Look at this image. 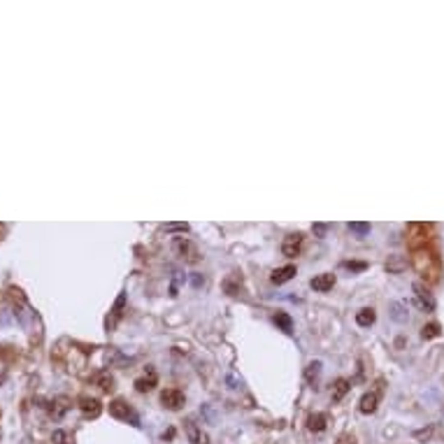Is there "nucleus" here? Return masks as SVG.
Returning a JSON list of instances; mask_svg holds the SVG:
<instances>
[{"label":"nucleus","instance_id":"a211bd4d","mask_svg":"<svg viewBox=\"0 0 444 444\" xmlns=\"http://www.w3.org/2000/svg\"><path fill=\"white\" fill-rule=\"evenodd\" d=\"M319 372H321V363L319 361H314L307 365V372H305V377H307V381L309 384H314L316 379H319Z\"/></svg>","mask_w":444,"mask_h":444},{"label":"nucleus","instance_id":"a878e982","mask_svg":"<svg viewBox=\"0 0 444 444\" xmlns=\"http://www.w3.org/2000/svg\"><path fill=\"white\" fill-rule=\"evenodd\" d=\"M344 268H349V270H365V263H356V261H344Z\"/></svg>","mask_w":444,"mask_h":444},{"label":"nucleus","instance_id":"5701e85b","mask_svg":"<svg viewBox=\"0 0 444 444\" xmlns=\"http://www.w3.org/2000/svg\"><path fill=\"white\" fill-rule=\"evenodd\" d=\"M414 291L419 293V298H421V300H423V305H426V309H428V312H433V307H435V303H433V300H430V298H428L426 293H423V286H421V284H416V286H414Z\"/></svg>","mask_w":444,"mask_h":444},{"label":"nucleus","instance_id":"b1692460","mask_svg":"<svg viewBox=\"0 0 444 444\" xmlns=\"http://www.w3.org/2000/svg\"><path fill=\"white\" fill-rule=\"evenodd\" d=\"M51 442H54V444H68V433H66V430H54Z\"/></svg>","mask_w":444,"mask_h":444},{"label":"nucleus","instance_id":"0eeeda50","mask_svg":"<svg viewBox=\"0 0 444 444\" xmlns=\"http://www.w3.org/2000/svg\"><path fill=\"white\" fill-rule=\"evenodd\" d=\"M379 398H381V391H368V393H363V398H361V403H358V411L361 414H375L377 411V407H379Z\"/></svg>","mask_w":444,"mask_h":444},{"label":"nucleus","instance_id":"6e6552de","mask_svg":"<svg viewBox=\"0 0 444 444\" xmlns=\"http://www.w3.org/2000/svg\"><path fill=\"white\" fill-rule=\"evenodd\" d=\"M79 410L86 419H98L100 411H102V405H100L98 398H89V395H84L79 398Z\"/></svg>","mask_w":444,"mask_h":444},{"label":"nucleus","instance_id":"9b49d317","mask_svg":"<svg viewBox=\"0 0 444 444\" xmlns=\"http://www.w3.org/2000/svg\"><path fill=\"white\" fill-rule=\"evenodd\" d=\"M296 277V265H284V268H277V270H272L270 274V281L274 286H281V284H286Z\"/></svg>","mask_w":444,"mask_h":444},{"label":"nucleus","instance_id":"f3484780","mask_svg":"<svg viewBox=\"0 0 444 444\" xmlns=\"http://www.w3.org/2000/svg\"><path fill=\"white\" fill-rule=\"evenodd\" d=\"M272 321H274V323H279L281 328H284V333H291V328H293L291 316H288V314H284V312H277L274 316H272Z\"/></svg>","mask_w":444,"mask_h":444},{"label":"nucleus","instance_id":"393cba45","mask_svg":"<svg viewBox=\"0 0 444 444\" xmlns=\"http://www.w3.org/2000/svg\"><path fill=\"white\" fill-rule=\"evenodd\" d=\"M335 444H356V435L354 433H342V435L335 440Z\"/></svg>","mask_w":444,"mask_h":444},{"label":"nucleus","instance_id":"423d86ee","mask_svg":"<svg viewBox=\"0 0 444 444\" xmlns=\"http://www.w3.org/2000/svg\"><path fill=\"white\" fill-rule=\"evenodd\" d=\"M303 239H305L303 233H288L284 242H281V254L286 258H296L300 254V249H303Z\"/></svg>","mask_w":444,"mask_h":444},{"label":"nucleus","instance_id":"dca6fc26","mask_svg":"<svg viewBox=\"0 0 444 444\" xmlns=\"http://www.w3.org/2000/svg\"><path fill=\"white\" fill-rule=\"evenodd\" d=\"M96 384H98V386L102 388L105 393H109V391L114 388V377H112L109 372H100L98 377H96Z\"/></svg>","mask_w":444,"mask_h":444},{"label":"nucleus","instance_id":"1a4fd4ad","mask_svg":"<svg viewBox=\"0 0 444 444\" xmlns=\"http://www.w3.org/2000/svg\"><path fill=\"white\" fill-rule=\"evenodd\" d=\"M156 384H158L156 370H154V368H149L147 375H142V377L135 379V391H137V393H149V391L156 386Z\"/></svg>","mask_w":444,"mask_h":444},{"label":"nucleus","instance_id":"bb28decb","mask_svg":"<svg viewBox=\"0 0 444 444\" xmlns=\"http://www.w3.org/2000/svg\"><path fill=\"white\" fill-rule=\"evenodd\" d=\"M172 437H174V430H172V428H170L168 433H163V435H161V440H163V442H165V440H172Z\"/></svg>","mask_w":444,"mask_h":444},{"label":"nucleus","instance_id":"cd10ccee","mask_svg":"<svg viewBox=\"0 0 444 444\" xmlns=\"http://www.w3.org/2000/svg\"><path fill=\"white\" fill-rule=\"evenodd\" d=\"M416 437H419V440H423V437H430V430H421V433H416Z\"/></svg>","mask_w":444,"mask_h":444},{"label":"nucleus","instance_id":"6ab92c4d","mask_svg":"<svg viewBox=\"0 0 444 444\" xmlns=\"http://www.w3.org/2000/svg\"><path fill=\"white\" fill-rule=\"evenodd\" d=\"M437 335H440V326H437V323H428V326L421 328V338L423 340H433V338H437Z\"/></svg>","mask_w":444,"mask_h":444},{"label":"nucleus","instance_id":"4be33fe9","mask_svg":"<svg viewBox=\"0 0 444 444\" xmlns=\"http://www.w3.org/2000/svg\"><path fill=\"white\" fill-rule=\"evenodd\" d=\"M163 231L165 233H186L189 231V223H165Z\"/></svg>","mask_w":444,"mask_h":444},{"label":"nucleus","instance_id":"20e7f679","mask_svg":"<svg viewBox=\"0 0 444 444\" xmlns=\"http://www.w3.org/2000/svg\"><path fill=\"white\" fill-rule=\"evenodd\" d=\"M109 414L119 421H131L133 426H140V419L135 416V411L131 410V405L126 403V400H121V398H116V400L109 403Z\"/></svg>","mask_w":444,"mask_h":444},{"label":"nucleus","instance_id":"7ed1b4c3","mask_svg":"<svg viewBox=\"0 0 444 444\" xmlns=\"http://www.w3.org/2000/svg\"><path fill=\"white\" fill-rule=\"evenodd\" d=\"M172 249H174V254L179 256L181 261H186V263H198V261H200V251H198V247L186 238L174 239Z\"/></svg>","mask_w":444,"mask_h":444},{"label":"nucleus","instance_id":"f8f14e48","mask_svg":"<svg viewBox=\"0 0 444 444\" xmlns=\"http://www.w3.org/2000/svg\"><path fill=\"white\" fill-rule=\"evenodd\" d=\"M309 286H312L314 291H319V293H326V291H330V288L335 286V274H333V272L316 274V277L309 281Z\"/></svg>","mask_w":444,"mask_h":444},{"label":"nucleus","instance_id":"2eb2a0df","mask_svg":"<svg viewBox=\"0 0 444 444\" xmlns=\"http://www.w3.org/2000/svg\"><path fill=\"white\" fill-rule=\"evenodd\" d=\"M375 319H377V314H375V309H372V307H365V309H361V312L356 314V323H358V326H363V328H365V326H372V323H375Z\"/></svg>","mask_w":444,"mask_h":444},{"label":"nucleus","instance_id":"4468645a","mask_svg":"<svg viewBox=\"0 0 444 444\" xmlns=\"http://www.w3.org/2000/svg\"><path fill=\"white\" fill-rule=\"evenodd\" d=\"M351 391V384H349V379H344V377H340L335 384H333V391H330V400L333 403H340L342 398H344L346 393Z\"/></svg>","mask_w":444,"mask_h":444},{"label":"nucleus","instance_id":"9d476101","mask_svg":"<svg viewBox=\"0 0 444 444\" xmlns=\"http://www.w3.org/2000/svg\"><path fill=\"white\" fill-rule=\"evenodd\" d=\"M186 437L191 444H209V435H207L203 428L198 426L196 421H186Z\"/></svg>","mask_w":444,"mask_h":444},{"label":"nucleus","instance_id":"aec40b11","mask_svg":"<svg viewBox=\"0 0 444 444\" xmlns=\"http://www.w3.org/2000/svg\"><path fill=\"white\" fill-rule=\"evenodd\" d=\"M124 303H126V293H119V298H116V303H114V309H112V314H114V321H112V328H114L116 319L121 316V309H124Z\"/></svg>","mask_w":444,"mask_h":444},{"label":"nucleus","instance_id":"39448f33","mask_svg":"<svg viewBox=\"0 0 444 444\" xmlns=\"http://www.w3.org/2000/svg\"><path fill=\"white\" fill-rule=\"evenodd\" d=\"M161 405L170 411H179L181 407L186 405V395H184V391H179V388H165L163 393H161Z\"/></svg>","mask_w":444,"mask_h":444},{"label":"nucleus","instance_id":"f257e3e1","mask_svg":"<svg viewBox=\"0 0 444 444\" xmlns=\"http://www.w3.org/2000/svg\"><path fill=\"white\" fill-rule=\"evenodd\" d=\"M411 265L421 274L426 284H437L442 277V258L433 247H423L411 251Z\"/></svg>","mask_w":444,"mask_h":444},{"label":"nucleus","instance_id":"f03ea898","mask_svg":"<svg viewBox=\"0 0 444 444\" xmlns=\"http://www.w3.org/2000/svg\"><path fill=\"white\" fill-rule=\"evenodd\" d=\"M433 231H435V226H433V223H426V221H411V223H407V228H405V239H407V247H410L411 251L428 247V242H430V238H433Z\"/></svg>","mask_w":444,"mask_h":444},{"label":"nucleus","instance_id":"412c9836","mask_svg":"<svg viewBox=\"0 0 444 444\" xmlns=\"http://www.w3.org/2000/svg\"><path fill=\"white\" fill-rule=\"evenodd\" d=\"M349 231H354L356 235H365V233H370V223L354 221V223H349Z\"/></svg>","mask_w":444,"mask_h":444},{"label":"nucleus","instance_id":"ddd939ff","mask_svg":"<svg viewBox=\"0 0 444 444\" xmlns=\"http://www.w3.org/2000/svg\"><path fill=\"white\" fill-rule=\"evenodd\" d=\"M328 426V414H323V411H314L307 416V430L309 433H323Z\"/></svg>","mask_w":444,"mask_h":444}]
</instances>
